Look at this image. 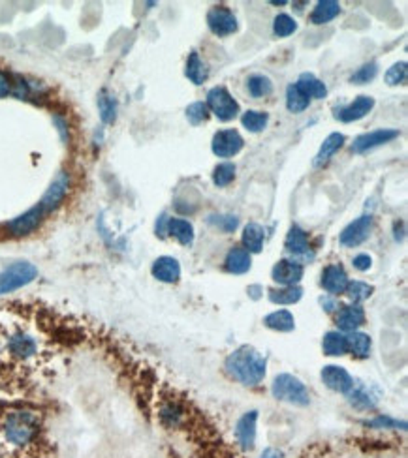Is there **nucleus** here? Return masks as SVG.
Here are the masks:
<instances>
[{
    "mask_svg": "<svg viewBox=\"0 0 408 458\" xmlns=\"http://www.w3.org/2000/svg\"><path fill=\"white\" fill-rule=\"evenodd\" d=\"M371 263H373V259H371L369 254H359V256L354 257L352 265H354V269H358V271H361V273H363V271H369Z\"/></svg>",
    "mask_w": 408,
    "mask_h": 458,
    "instance_id": "45",
    "label": "nucleus"
},
{
    "mask_svg": "<svg viewBox=\"0 0 408 458\" xmlns=\"http://www.w3.org/2000/svg\"><path fill=\"white\" fill-rule=\"evenodd\" d=\"M38 276V269L28 262H16L0 273V295L28 286Z\"/></svg>",
    "mask_w": 408,
    "mask_h": 458,
    "instance_id": "4",
    "label": "nucleus"
},
{
    "mask_svg": "<svg viewBox=\"0 0 408 458\" xmlns=\"http://www.w3.org/2000/svg\"><path fill=\"white\" fill-rule=\"evenodd\" d=\"M348 340V351L354 355V357H358V359H365V357H369L371 353V336L365 333H359V331H354L346 336Z\"/></svg>",
    "mask_w": 408,
    "mask_h": 458,
    "instance_id": "31",
    "label": "nucleus"
},
{
    "mask_svg": "<svg viewBox=\"0 0 408 458\" xmlns=\"http://www.w3.org/2000/svg\"><path fill=\"white\" fill-rule=\"evenodd\" d=\"M307 98L313 100H322L327 96V87L326 83L320 81L315 74H303V76L299 77V81L296 83Z\"/></svg>",
    "mask_w": 408,
    "mask_h": 458,
    "instance_id": "24",
    "label": "nucleus"
},
{
    "mask_svg": "<svg viewBox=\"0 0 408 458\" xmlns=\"http://www.w3.org/2000/svg\"><path fill=\"white\" fill-rule=\"evenodd\" d=\"M211 224H215L216 228L224 231V233H232L233 229L239 225L238 216H232V214H224V216H209Z\"/></svg>",
    "mask_w": 408,
    "mask_h": 458,
    "instance_id": "43",
    "label": "nucleus"
},
{
    "mask_svg": "<svg viewBox=\"0 0 408 458\" xmlns=\"http://www.w3.org/2000/svg\"><path fill=\"white\" fill-rule=\"evenodd\" d=\"M158 417H161L162 425L168 428H179L187 421V408L179 400L168 399L161 404Z\"/></svg>",
    "mask_w": 408,
    "mask_h": 458,
    "instance_id": "18",
    "label": "nucleus"
},
{
    "mask_svg": "<svg viewBox=\"0 0 408 458\" xmlns=\"http://www.w3.org/2000/svg\"><path fill=\"white\" fill-rule=\"evenodd\" d=\"M348 274L341 263H331L322 273V286L330 295H341L348 288Z\"/></svg>",
    "mask_w": 408,
    "mask_h": 458,
    "instance_id": "14",
    "label": "nucleus"
},
{
    "mask_svg": "<svg viewBox=\"0 0 408 458\" xmlns=\"http://www.w3.org/2000/svg\"><path fill=\"white\" fill-rule=\"evenodd\" d=\"M408 77L407 62H395V64L386 71V83L390 87H397V85H404Z\"/></svg>",
    "mask_w": 408,
    "mask_h": 458,
    "instance_id": "40",
    "label": "nucleus"
},
{
    "mask_svg": "<svg viewBox=\"0 0 408 458\" xmlns=\"http://www.w3.org/2000/svg\"><path fill=\"white\" fill-rule=\"evenodd\" d=\"M224 368L230 377L238 380L239 383L256 387L264 382L267 372V359L252 346H241L226 357Z\"/></svg>",
    "mask_w": 408,
    "mask_h": 458,
    "instance_id": "2",
    "label": "nucleus"
},
{
    "mask_svg": "<svg viewBox=\"0 0 408 458\" xmlns=\"http://www.w3.org/2000/svg\"><path fill=\"white\" fill-rule=\"evenodd\" d=\"M262 458H282V453L275 447H267L264 453H262Z\"/></svg>",
    "mask_w": 408,
    "mask_h": 458,
    "instance_id": "49",
    "label": "nucleus"
},
{
    "mask_svg": "<svg viewBox=\"0 0 408 458\" xmlns=\"http://www.w3.org/2000/svg\"><path fill=\"white\" fill-rule=\"evenodd\" d=\"M365 425L373 426V428H401V430H404V428H407V425H404V423H399V421L390 419V417H384V415H380V417H376V419L369 421V423H365Z\"/></svg>",
    "mask_w": 408,
    "mask_h": 458,
    "instance_id": "44",
    "label": "nucleus"
},
{
    "mask_svg": "<svg viewBox=\"0 0 408 458\" xmlns=\"http://www.w3.org/2000/svg\"><path fill=\"white\" fill-rule=\"evenodd\" d=\"M322 348H324V353L330 355V357H341V355H346L348 353L346 334H342L341 331H330V333L324 336Z\"/></svg>",
    "mask_w": 408,
    "mask_h": 458,
    "instance_id": "30",
    "label": "nucleus"
},
{
    "mask_svg": "<svg viewBox=\"0 0 408 458\" xmlns=\"http://www.w3.org/2000/svg\"><path fill=\"white\" fill-rule=\"evenodd\" d=\"M395 137H399V130L380 128V130L367 131V134H361V136H358L356 139H354L352 153L356 154L369 153V151H373V148L382 147V145L393 141Z\"/></svg>",
    "mask_w": 408,
    "mask_h": 458,
    "instance_id": "10",
    "label": "nucleus"
},
{
    "mask_svg": "<svg viewBox=\"0 0 408 458\" xmlns=\"http://www.w3.org/2000/svg\"><path fill=\"white\" fill-rule=\"evenodd\" d=\"M256 423H258V411H247L235 425V438L238 443L245 451H252L256 443Z\"/></svg>",
    "mask_w": 408,
    "mask_h": 458,
    "instance_id": "16",
    "label": "nucleus"
},
{
    "mask_svg": "<svg viewBox=\"0 0 408 458\" xmlns=\"http://www.w3.org/2000/svg\"><path fill=\"white\" fill-rule=\"evenodd\" d=\"M207 110L222 122H230L239 114V104L224 87H213L207 93Z\"/></svg>",
    "mask_w": 408,
    "mask_h": 458,
    "instance_id": "5",
    "label": "nucleus"
},
{
    "mask_svg": "<svg viewBox=\"0 0 408 458\" xmlns=\"http://www.w3.org/2000/svg\"><path fill=\"white\" fill-rule=\"evenodd\" d=\"M0 436L16 451H28L40 442L42 417L28 408H10L0 413Z\"/></svg>",
    "mask_w": 408,
    "mask_h": 458,
    "instance_id": "1",
    "label": "nucleus"
},
{
    "mask_svg": "<svg viewBox=\"0 0 408 458\" xmlns=\"http://www.w3.org/2000/svg\"><path fill=\"white\" fill-rule=\"evenodd\" d=\"M298 30V23L293 17H290L288 13H279L273 21V33L279 36V38H288L292 36L293 33Z\"/></svg>",
    "mask_w": 408,
    "mask_h": 458,
    "instance_id": "39",
    "label": "nucleus"
},
{
    "mask_svg": "<svg viewBox=\"0 0 408 458\" xmlns=\"http://www.w3.org/2000/svg\"><path fill=\"white\" fill-rule=\"evenodd\" d=\"M271 278L282 288L286 286H298L303 278V265L296 259H281L271 271Z\"/></svg>",
    "mask_w": 408,
    "mask_h": 458,
    "instance_id": "12",
    "label": "nucleus"
},
{
    "mask_svg": "<svg viewBox=\"0 0 408 458\" xmlns=\"http://www.w3.org/2000/svg\"><path fill=\"white\" fill-rule=\"evenodd\" d=\"M373 291H375V288L371 284H367V282H359V280H356V282H348V288H346V297L350 300H352L354 305H359V303H363V300H367L373 295Z\"/></svg>",
    "mask_w": 408,
    "mask_h": 458,
    "instance_id": "37",
    "label": "nucleus"
},
{
    "mask_svg": "<svg viewBox=\"0 0 408 458\" xmlns=\"http://www.w3.org/2000/svg\"><path fill=\"white\" fill-rule=\"evenodd\" d=\"M168 233L177 242H181L182 246H190L194 242V225L188 220L170 218V222H168Z\"/></svg>",
    "mask_w": 408,
    "mask_h": 458,
    "instance_id": "28",
    "label": "nucleus"
},
{
    "mask_svg": "<svg viewBox=\"0 0 408 458\" xmlns=\"http://www.w3.org/2000/svg\"><path fill=\"white\" fill-rule=\"evenodd\" d=\"M168 222H170L168 214H161V218L156 222V235H158L161 239H164L165 235H168Z\"/></svg>",
    "mask_w": 408,
    "mask_h": 458,
    "instance_id": "47",
    "label": "nucleus"
},
{
    "mask_svg": "<svg viewBox=\"0 0 408 458\" xmlns=\"http://www.w3.org/2000/svg\"><path fill=\"white\" fill-rule=\"evenodd\" d=\"M301 297H303V289L299 286H286L269 291V300L273 305H296Z\"/></svg>",
    "mask_w": 408,
    "mask_h": 458,
    "instance_id": "32",
    "label": "nucleus"
},
{
    "mask_svg": "<svg viewBox=\"0 0 408 458\" xmlns=\"http://www.w3.org/2000/svg\"><path fill=\"white\" fill-rule=\"evenodd\" d=\"M371 229H373V216L371 214H363L359 216L358 220H354L346 228L342 229L341 233V245L346 246V248H356L361 242L367 240V237L371 235Z\"/></svg>",
    "mask_w": 408,
    "mask_h": 458,
    "instance_id": "11",
    "label": "nucleus"
},
{
    "mask_svg": "<svg viewBox=\"0 0 408 458\" xmlns=\"http://www.w3.org/2000/svg\"><path fill=\"white\" fill-rule=\"evenodd\" d=\"M68 192H70V175H68V171H59L55 179L51 180L49 188L45 190L38 205L45 214L55 213L57 209L62 205V201L66 199Z\"/></svg>",
    "mask_w": 408,
    "mask_h": 458,
    "instance_id": "6",
    "label": "nucleus"
},
{
    "mask_svg": "<svg viewBox=\"0 0 408 458\" xmlns=\"http://www.w3.org/2000/svg\"><path fill=\"white\" fill-rule=\"evenodd\" d=\"M207 27L215 36H230V34H235L239 28L238 17L233 13L230 8L226 6H215L207 11Z\"/></svg>",
    "mask_w": 408,
    "mask_h": 458,
    "instance_id": "8",
    "label": "nucleus"
},
{
    "mask_svg": "<svg viewBox=\"0 0 408 458\" xmlns=\"http://www.w3.org/2000/svg\"><path fill=\"white\" fill-rule=\"evenodd\" d=\"M376 74H378V64H376V62H367V64H363L361 68H358V70L354 71L350 81L356 83V85H365V83L373 81L376 77Z\"/></svg>",
    "mask_w": 408,
    "mask_h": 458,
    "instance_id": "42",
    "label": "nucleus"
},
{
    "mask_svg": "<svg viewBox=\"0 0 408 458\" xmlns=\"http://www.w3.org/2000/svg\"><path fill=\"white\" fill-rule=\"evenodd\" d=\"M44 218L45 213L42 211V207H40V205H34L33 209H28L27 213L19 214L17 218L10 220V222L6 224V228H8L10 235H13V237H27V235L34 233V231L42 225Z\"/></svg>",
    "mask_w": 408,
    "mask_h": 458,
    "instance_id": "9",
    "label": "nucleus"
},
{
    "mask_svg": "<svg viewBox=\"0 0 408 458\" xmlns=\"http://www.w3.org/2000/svg\"><path fill=\"white\" fill-rule=\"evenodd\" d=\"M310 100L303 94V90L298 85H290L286 88V107L290 113H303L305 110H309Z\"/></svg>",
    "mask_w": 408,
    "mask_h": 458,
    "instance_id": "35",
    "label": "nucleus"
},
{
    "mask_svg": "<svg viewBox=\"0 0 408 458\" xmlns=\"http://www.w3.org/2000/svg\"><path fill=\"white\" fill-rule=\"evenodd\" d=\"M320 303H322V306L326 308V312H335L337 308H339L335 303V299H330V297H322Z\"/></svg>",
    "mask_w": 408,
    "mask_h": 458,
    "instance_id": "48",
    "label": "nucleus"
},
{
    "mask_svg": "<svg viewBox=\"0 0 408 458\" xmlns=\"http://www.w3.org/2000/svg\"><path fill=\"white\" fill-rule=\"evenodd\" d=\"M250 265H252V257H250V252L245 250L243 246H233L232 250L228 252L226 262H224L226 271L232 274L248 273Z\"/></svg>",
    "mask_w": 408,
    "mask_h": 458,
    "instance_id": "22",
    "label": "nucleus"
},
{
    "mask_svg": "<svg viewBox=\"0 0 408 458\" xmlns=\"http://www.w3.org/2000/svg\"><path fill=\"white\" fill-rule=\"evenodd\" d=\"M233 179H235V165H233L232 162H222V164L216 165L215 171H213V182H215V186H218V188L230 186L233 182Z\"/></svg>",
    "mask_w": 408,
    "mask_h": 458,
    "instance_id": "38",
    "label": "nucleus"
},
{
    "mask_svg": "<svg viewBox=\"0 0 408 458\" xmlns=\"http://www.w3.org/2000/svg\"><path fill=\"white\" fill-rule=\"evenodd\" d=\"M11 93H13V90H11L10 77H8V74H4V71L0 70V98H4V96H8V94Z\"/></svg>",
    "mask_w": 408,
    "mask_h": 458,
    "instance_id": "46",
    "label": "nucleus"
},
{
    "mask_svg": "<svg viewBox=\"0 0 408 458\" xmlns=\"http://www.w3.org/2000/svg\"><path fill=\"white\" fill-rule=\"evenodd\" d=\"M243 136L238 130H233V128L216 131L215 136H213V141H211V151L218 158H233V156H238L243 151Z\"/></svg>",
    "mask_w": 408,
    "mask_h": 458,
    "instance_id": "7",
    "label": "nucleus"
},
{
    "mask_svg": "<svg viewBox=\"0 0 408 458\" xmlns=\"http://www.w3.org/2000/svg\"><path fill=\"white\" fill-rule=\"evenodd\" d=\"M151 273H153V276L156 280L165 282V284H173V282L181 278V265H179L175 257L162 256L153 263Z\"/></svg>",
    "mask_w": 408,
    "mask_h": 458,
    "instance_id": "19",
    "label": "nucleus"
},
{
    "mask_svg": "<svg viewBox=\"0 0 408 458\" xmlns=\"http://www.w3.org/2000/svg\"><path fill=\"white\" fill-rule=\"evenodd\" d=\"M348 402L352 404L356 409H365V411H369V409H375L376 404H378V399H376L375 394L371 393L369 389L365 387V385H356L354 383L352 389L346 393Z\"/></svg>",
    "mask_w": 408,
    "mask_h": 458,
    "instance_id": "23",
    "label": "nucleus"
},
{
    "mask_svg": "<svg viewBox=\"0 0 408 458\" xmlns=\"http://www.w3.org/2000/svg\"><path fill=\"white\" fill-rule=\"evenodd\" d=\"M265 240V229L256 222L245 225L243 229V248L250 254H258L264 248Z\"/></svg>",
    "mask_w": 408,
    "mask_h": 458,
    "instance_id": "25",
    "label": "nucleus"
},
{
    "mask_svg": "<svg viewBox=\"0 0 408 458\" xmlns=\"http://www.w3.org/2000/svg\"><path fill=\"white\" fill-rule=\"evenodd\" d=\"M322 382L326 383V387L331 389V391L346 394L348 391L352 389L354 377L348 374L346 368H342V366H337V365H330V366H324V370H322Z\"/></svg>",
    "mask_w": 408,
    "mask_h": 458,
    "instance_id": "13",
    "label": "nucleus"
},
{
    "mask_svg": "<svg viewBox=\"0 0 408 458\" xmlns=\"http://www.w3.org/2000/svg\"><path fill=\"white\" fill-rule=\"evenodd\" d=\"M337 327L341 329L342 333H354L358 331L365 323V312L359 305H344L337 312Z\"/></svg>",
    "mask_w": 408,
    "mask_h": 458,
    "instance_id": "15",
    "label": "nucleus"
},
{
    "mask_svg": "<svg viewBox=\"0 0 408 458\" xmlns=\"http://www.w3.org/2000/svg\"><path fill=\"white\" fill-rule=\"evenodd\" d=\"M247 88L252 98H265V96H269L273 93V83H271L269 77L262 76V74H254L247 79Z\"/></svg>",
    "mask_w": 408,
    "mask_h": 458,
    "instance_id": "34",
    "label": "nucleus"
},
{
    "mask_svg": "<svg viewBox=\"0 0 408 458\" xmlns=\"http://www.w3.org/2000/svg\"><path fill=\"white\" fill-rule=\"evenodd\" d=\"M341 13V4L335 0H322L316 4V8L310 11V23L313 25H326L333 21Z\"/></svg>",
    "mask_w": 408,
    "mask_h": 458,
    "instance_id": "27",
    "label": "nucleus"
},
{
    "mask_svg": "<svg viewBox=\"0 0 408 458\" xmlns=\"http://www.w3.org/2000/svg\"><path fill=\"white\" fill-rule=\"evenodd\" d=\"M344 141H346V137L342 136V134H339V131L330 134V136L324 139V143H322L320 151L316 153L315 160H313V165H315V168H324V165L330 164L331 158L342 148Z\"/></svg>",
    "mask_w": 408,
    "mask_h": 458,
    "instance_id": "20",
    "label": "nucleus"
},
{
    "mask_svg": "<svg viewBox=\"0 0 408 458\" xmlns=\"http://www.w3.org/2000/svg\"><path fill=\"white\" fill-rule=\"evenodd\" d=\"M284 248L288 250V254H292V256L296 257L309 256L310 245L307 231L299 228V225H292L286 235V240H284Z\"/></svg>",
    "mask_w": 408,
    "mask_h": 458,
    "instance_id": "21",
    "label": "nucleus"
},
{
    "mask_svg": "<svg viewBox=\"0 0 408 458\" xmlns=\"http://www.w3.org/2000/svg\"><path fill=\"white\" fill-rule=\"evenodd\" d=\"M271 393L281 402L293 404V406H309L310 394L309 389L299 377L292 374H279L271 383Z\"/></svg>",
    "mask_w": 408,
    "mask_h": 458,
    "instance_id": "3",
    "label": "nucleus"
},
{
    "mask_svg": "<svg viewBox=\"0 0 408 458\" xmlns=\"http://www.w3.org/2000/svg\"><path fill=\"white\" fill-rule=\"evenodd\" d=\"M98 110L100 119L104 124H113L117 119V100L115 96L107 90H102L98 94Z\"/></svg>",
    "mask_w": 408,
    "mask_h": 458,
    "instance_id": "33",
    "label": "nucleus"
},
{
    "mask_svg": "<svg viewBox=\"0 0 408 458\" xmlns=\"http://www.w3.org/2000/svg\"><path fill=\"white\" fill-rule=\"evenodd\" d=\"M187 77L194 85H204L207 79H209V70H207V64H205L202 57H199L198 51H192L188 55L187 60V70H185Z\"/></svg>",
    "mask_w": 408,
    "mask_h": 458,
    "instance_id": "26",
    "label": "nucleus"
},
{
    "mask_svg": "<svg viewBox=\"0 0 408 458\" xmlns=\"http://www.w3.org/2000/svg\"><path fill=\"white\" fill-rule=\"evenodd\" d=\"M55 122L59 124V130H61V134H62V139L66 141L68 134H66V124H64V120H62L61 117H55Z\"/></svg>",
    "mask_w": 408,
    "mask_h": 458,
    "instance_id": "50",
    "label": "nucleus"
},
{
    "mask_svg": "<svg viewBox=\"0 0 408 458\" xmlns=\"http://www.w3.org/2000/svg\"><path fill=\"white\" fill-rule=\"evenodd\" d=\"M271 4H273V6H284L286 2H284V0H271Z\"/></svg>",
    "mask_w": 408,
    "mask_h": 458,
    "instance_id": "51",
    "label": "nucleus"
},
{
    "mask_svg": "<svg viewBox=\"0 0 408 458\" xmlns=\"http://www.w3.org/2000/svg\"><path fill=\"white\" fill-rule=\"evenodd\" d=\"M265 327L273 329V331H279V333H290L296 329V319H293V314L288 310H276L271 312L269 316H265L264 319Z\"/></svg>",
    "mask_w": 408,
    "mask_h": 458,
    "instance_id": "29",
    "label": "nucleus"
},
{
    "mask_svg": "<svg viewBox=\"0 0 408 458\" xmlns=\"http://www.w3.org/2000/svg\"><path fill=\"white\" fill-rule=\"evenodd\" d=\"M269 122V114L265 113V111H247L241 117V124L247 128L248 131H252V134H258V131L265 130V126Z\"/></svg>",
    "mask_w": 408,
    "mask_h": 458,
    "instance_id": "36",
    "label": "nucleus"
},
{
    "mask_svg": "<svg viewBox=\"0 0 408 458\" xmlns=\"http://www.w3.org/2000/svg\"><path fill=\"white\" fill-rule=\"evenodd\" d=\"M207 117H209V110H207L205 102H194L187 107V119L192 126L204 124Z\"/></svg>",
    "mask_w": 408,
    "mask_h": 458,
    "instance_id": "41",
    "label": "nucleus"
},
{
    "mask_svg": "<svg viewBox=\"0 0 408 458\" xmlns=\"http://www.w3.org/2000/svg\"><path fill=\"white\" fill-rule=\"evenodd\" d=\"M373 107H375V100L371 96H358L350 105L335 110V119H339L341 122H356V120L367 117V113H371Z\"/></svg>",
    "mask_w": 408,
    "mask_h": 458,
    "instance_id": "17",
    "label": "nucleus"
}]
</instances>
